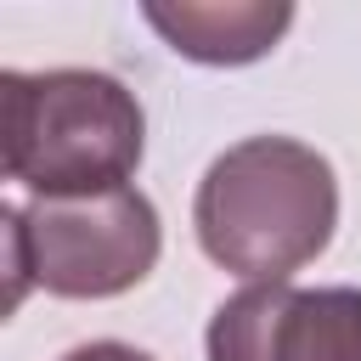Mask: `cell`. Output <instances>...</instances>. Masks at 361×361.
Instances as JSON below:
<instances>
[{
    "label": "cell",
    "mask_w": 361,
    "mask_h": 361,
    "mask_svg": "<svg viewBox=\"0 0 361 361\" xmlns=\"http://www.w3.org/2000/svg\"><path fill=\"white\" fill-rule=\"evenodd\" d=\"M147 23L169 39L175 56L186 62H209V68H243L259 62L293 23L288 0H180V6H141Z\"/></svg>",
    "instance_id": "obj_5"
},
{
    "label": "cell",
    "mask_w": 361,
    "mask_h": 361,
    "mask_svg": "<svg viewBox=\"0 0 361 361\" xmlns=\"http://www.w3.org/2000/svg\"><path fill=\"white\" fill-rule=\"evenodd\" d=\"M0 147L6 180L34 197H90L130 186L147 118L130 85L96 68L0 73Z\"/></svg>",
    "instance_id": "obj_2"
},
{
    "label": "cell",
    "mask_w": 361,
    "mask_h": 361,
    "mask_svg": "<svg viewBox=\"0 0 361 361\" xmlns=\"http://www.w3.org/2000/svg\"><path fill=\"white\" fill-rule=\"evenodd\" d=\"M203 350L209 361H361V288H243L209 316Z\"/></svg>",
    "instance_id": "obj_4"
},
{
    "label": "cell",
    "mask_w": 361,
    "mask_h": 361,
    "mask_svg": "<svg viewBox=\"0 0 361 361\" xmlns=\"http://www.w3.org/2000/svg\"><path fill=\"white\" fill-rule=\"evenodd\" d=\"M62 361H152V355L135 344H118V338H90V344H73Z\"/></svg>",
    "instance_id": "obj_6"
},
{
    "label": "cell",
    "mask_w": 361,
    "mask_h": 361,
    "mask_svg": "<svg viewBox=\"0 0 361 361\" xmlns=\"http://www.w3.org/2000/svg\"><path fill=\"white\" fill-rule=\"evenodd\" d=\"M197 248L243 282H288L338 226L333 164L293 135H248L226 147L192 197Z\"/></svg>",
    "instance_id": "obj_1"
},
{
    "label": "cell",
    "mask_w": 361,
    "mask_h": 361,
    "mask_svg": "<svg viewBox=\"0 0 361 361\" xmlns=\"http://www.w3.org/2000/svg\"><path fill=\"white\" fill-rule=\"evenodd\" d=\"M6 310L23 305L28 282L56 299H113L147 282L164 231L147 192H90V197H34L6 209Z\"/></svg>",
    "instance_id": "obj_3"
}]
</instances>
